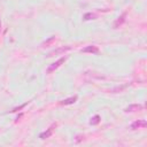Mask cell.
<instances>
[{"mask_svg":"<svg viewBox=\"0 0 147 147\" xmlns=\"http://www.w3.org/2000/svg\"><path fill=\"white\" fill-rule=\"evenodd\" d=\"M54 40H55V37L53 36V37H51V38H49L48 40H47V41H45V43H44V46H47V45H49V44H51L52 41H54Z\"/></svg>","mask_w":147,"mask_h":147,"instance_id":"cell-10","label":"cell"},{"mask_svg":"<svg viewBox=\"0 0 147 147\" xmlns=\"http://www.w3.org/2000/svg\"><path fill=\"white\" fill-rule=\"evenodd\" d=\"M66 60H67V57H66V56H62V57H60L59 60H56V61H55V62H53V63H52L51 66H49L48 68H47V73H48V74H51L52 71L56 70V69L59 68L60 66L62 65V63H65V61H66Z\"/></svg>","mask_w":147,"mask_h":147,"instance_id":"cell-1","label":"cell"},{"mask_svg":"<svg viewBox=\"0 0 147 147\" xmlns=\"http://www.w3.org/2000/svg\"><path fill=\"white\" fill-rule=\"evenodd\" d=\"M77 100V95H74V97H70V98H67L65 99V100H62L60 102V105H65V106H67V105H73L75 104Z\"/></svg>","mask_w":147,"mask_h":147,"instance_id":"cell-7","label":"cell"},{"mask_svg":"<svg viewBox=\"0 0 147 147\" xmlns=\"http://www.w3.org/2000/svg\"><path fill=\"white\" fill-rule=\"evenodd\" d=\"M71 47L70 46H66V47H59V48H56V49H54V51H52L51 53H49L47 56H53V55H59V54H63V53H66L67 51H69Z\"/></svg>","mask_w":147,"mask_h":147,"instance_id":"cell-2","label":"cell"},{"mask_svg":"<svg viewBox=\"0 0 147 147\" xmlns=\"http://www.w3.org/2000/svg\"><path fill=\"white\" fill-rule=\"evenodd\" d=\"M56 126V124H53L51 127H48L47 129V131H45V132H43V133H40V139H46V138H49L52 136V133H53V129Z\"/></svg>","mask_w":147,"mask_h":147,"instance_id":"cell-6","label":"cell"},{"mask_svg":"<svg viewBox=\"0 0 147 147\" xmlns=\"http://www.w3.org/2000/svg\"><path fill=\"white\" fill-rule=\"evenodd\" d=\"M0 28H1V23H0Z\"/></svg>","mask_w":147,"mask_h":147,"instance_id":"cell-12","label":"cell"},{"mask_svg":"<svg viewBox=\"0 0 147 147\" xmlns=\"http://www.w3.org/2000/svg\"><path fill=\"white\" fill-rule=\"evenodd\" d=\"M99 122H100V116H99V115H95L94 117L91 118L90 124H91V125H95V124H98Z\"/></svg>","mask_w":147,"mask_h":147,"instance_id":"cell-9","label":"cell"},{"mask_svg":"<svg viewBox=\"0 0 147 147\" xmlns=\"http://www.w3.org/2000/svg\"><path fill=\"white\" fill-rule=\"evenodd\" d=\"M83 53H91V54H97L99 53V47L94 46V45H90V46H86L85 48L82 49Z\"/></svg>","mask_w":147,"mask_h":147,"instance_id":"cell-5","label":"cell"},{"mask_svg":"<svg viewBox=\"0 0 147 147\" xmlns=\"http://www.w3.org/2000/svg\"><path fill=\"white\" fill-rule=\"evenodd\" d=\"M144 109V106L143 105H139V104H133V105H130L129 107H126L125 109V112L126 113H129V112H139V110H143Z\"/></svg>","mask_w":147,"mask_h":147,"instance_id":"cell-4","label":"cell"},{"mask_svg":"<svg viewBox=\"0 0 147 147\" xmlns=\"http://www.w3.org/2000/svg\"><path fill=\"white\" fill-rule=\"evenodd\" d=\"M28 104H29V102H25V104H23V105H22V106H20V107H18V108H15V109H13L12 112H17L18 109H22V108H24V107H25V106H27Z\"/></svg>","mask_w":147,"mask_h":147,"instance_id":"cell-11","label":"cell"},{"mask_svg":"<svg viewBox=\"0 0 147 147\" xmlns=\"http://www.w3.org/2000/svg\"><path fill=\"white\" fill-rule=\"evenodd\" d=\"M147 123L146 121L144 120H139V121H136L133 123L131 124V129L132 130H137V129H144V127H146Z\"/></svg>","mask_w":147,"mask_h":147,"instance_id":"cell-3","label":"cell"},{"mask_svg":"<svg viewBox=\"0 0 147 147\" xmlns=\"http://www.w3.org/2000/svg\"><path fill=\"white\" fill-rule=\"evenodd\" d=\"M125 16H126V14H123V15H122L121 17H118L117 20H116L115 23H114V28H118V25L123 24V23H124V21H125Z\"/></svg>","mask_w":147,"mask_h":147,"instance_id":"cell-8","label":"cell"}]
</instances>
